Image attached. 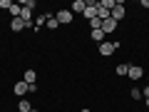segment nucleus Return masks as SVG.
I'll return each instance as SVG.
<instances>
[{
  "label": "nucleus",
  "instance_id": "nucleus-11",
  "mask_svg": "<svg viewBox=\"0 0 149 112\" xmlns=\"http://www.w3.org/2000/svg\"><path fill=\"white\" fill-rule=\"evenodd\" d=\"M87 8V0H74L72 3V13H85Z\"/></svg>",
  "mask_w": 149,
  "mask_h": 112
},
{
  "label": "nucleus",
  "instance_id": "nucleus-17",
  "mask_svg": "<svg viewBox=\"0 0 149 112\" xmlns=\"http://www.w3.org/2000/svg\"><path fill=\"white\" fill-rule=\"evenodd\" d=\"M100 8H104V10L112 13V8H114V0H100Z\"/></svg>",
  "mask_w": 149,
  "mask_h": 112
},
{
  "label": "nucleus",
  "instance_id": "nucleus-24",
  "mask_svg": "<svg viewBox=\"0 0 149 112\" xmlns=\"http://www.w3.org/2000/svg\"><path fill=\"white\" fill-rule=\"evenodd\" d=\"M30 112H37V110H35V107H32V110H30Z\"/></svg>",
  "mask_w": 149,
  "mask_h": 112
},
{
  "label": "nucleus",
  "instance_id": "nucleus-18",
  "mask_svg": "<svg viewBox=\"0 0 149 112\" xmlns=\"http://www.w3.org/2000/svg\"><path fill=\"white\" fill-rule=\"evenodd\" d=\"M47 27H50V30H57V27H60L57 18H52V15H50V18H47Z\"/></svg>",
  "mask_w": 149,
  "mask_h": 112
},
{
  "label": "nucleus",
  "instance_id": "nucleus-22",
  "mask_svg": "<svg viewBox=\"0 0 149 112\" xmlns=\"http://www.w3.org/2000/svg\"><path fill=\"white\" fill-rule=\"evenodd\" d=\"M144 107H149V97H144Z\"/></svg>",
  "mask_w": 149,
  "mask_h": 112
},
{
  "label": "nucleus",
  "instance_id": "nucleus-1",
  "mask_svg": "<svg viewBox=\"0 0 149 112\" xmlns=\"http://www.w3.org/2000/svg\"><path fill=\"white\" fill-rule=\"evenodd\" d=\"M119 50V43H112V40H104V43L100 45V55L102 57H109V55H114Z\"/></svg>",
  "mask_w": 149,
  "mask_h": 112
},
{
  "label": "nucleus",
  "instance_id": "nucleus-6",
  "mask_svg": "<svg viewBox=\"0 0 149 112\" xmlns=\"http://www.w3.org/2000/svg\"><path fill=\"white\" fill-rule=\"evenodd\" d=\"M117 25H119L117 20H112V18H107V20H102V32H104V35H112V32L117 30Z\"/></svg>",
  "mask_w": 149,
  "mask_h": 112
},
{
  "label": "nucleus",
  "instance_id": "nucleus-23",
  "mask_svg": "<svg viewBox=\"0 0 149 112\" xmlns=\"http://www.w3.org/2000/svg\"><path fill=\"white\" fill-rule=\"evenodd\" d=\"M80 112H90V110H87V107H82V110H80Z\"/></svg>",
  "mask_w": 149,
  "mask_h": 112
},
{
  "label": "nucleus",
  "instance_id": "nucleus-16",
  "mask_svg": "<svg viewBox=\"0 0 149 112\" xmlns=\"http://www.w3.org/2000/svg\"><path fill=\"white\" fill-rule=\"evenodd\" d=\"M129 95H132L134 102H137V100H144V95H142V90H139V87H132V92H129Z\"/></svg>",
  "mask_w": 149,
  "mask_h": 112
},
{
  "label": "nucleus",
  "instance_id": "nucleus-19",
  "mask_svg": "<svg viewBox=\"0 0 149 112\" xmlns=\"http://www.w3.org/2000/svg\"><path fill=\"white\" fill-rule=\"evenodd\" d=\"M13 8V0H0V10H10Z\"/></svg>",
  "mask_w": 149,
  "mask_h": 112
},
{
  "label": "nucleus",
  "instance_id": "nucleus-2",
  "mask_svg": "<svg viewBox=\"0 0 149 112\" xmlns=\"http://www.w3.org/2000/svg\"><path fill=\"white\" fill-rule=\"evenodd\" d=\"M97 10H100V0H87V8H85L82 15H85L87 20H95V18H97Z\"/></svg>",
  "mask_w": 149,
  "mask_h": 112
},
{
  "label": "nucleus",
  "instance_id": "nucleus-15",
  "mask_svg": "<svg viewBox=\"0 0 149 112\" xmlns=\"http://www.w3.org/2000/svg\"><path fill=\"white\" fill-rule=\"evenodd\" d=\"M20 10H22V5H20V3H13V8H10L8 13H10L13 18H20Z\"/></svg>",
  "mask_w": 149,
  "mask_h": 112
},
{
  "label": "nucleus",
  "instance_id": "nucleus-7",
  "mask_svg": "<svg viewBox=\"0 0 149 112\" xmlns=\"http://www.w3.org/2000/svg\"><path fill=\"white\" fill-rule=\"evenodd\" d=\"M13 92H15L17 97H25L27 92H30V85H27L25 80H20V82H15V87H13Z\"/></svg>",
  "mask_w": 149,
  "mask_h": 112
},
{
  "label": "nucleus",
  "instance_id": "nucleus-12",
  "mask_svg": "<svg viewBox=\"0 0 149 112\" xmlns=\"http://www.w3.org/2000/svg\"><path fill=\"white\" fill-rule=\"evenodd\" d=\"M127 72H129V65L127 62H122V65L114 67V75H119V77H127Z\"/></svg>",
  "mask_w": 149,
  "mask_h": 112
},
{
  "label": "nucleus",
  "instance_id": "nucleus-14",
  "mask_svg": "<svg viewBox=\"0 0 149 112\" xmlns=\"http://www.w3.org/2000/svg\"><path fill=\"white\" fill-rule=\"evenodd\" d=\"M47 18H50L47 13H40V15H37V20H35V25H37V27H42V25H47Z\"/></svg>",
  "mask_w": 149,
  "mask_h": 112
},
{
  "label": "nucleus",
  "instance_id": "nucleus-9",
  "mask_svg": "<svg viewBox=\"0 0 149 112\" xmlns=\"http://www.w3.org/2000/svg\"><path fill=\"white\" fill-rule=\"evenodd\" d=\"M22 80H25L27 85H35V82H37V72H35V70H25V75H22Z\"/></svg>",
  "mask_w": 149,
  "mask_h": 112
},
{
  "label": "nucleus",
  "instance_id": "nucleus-10",
  "mask_svg": "<svg viewBox=\"0 0 149 112\" xmlns=\"http://www.w3.org/2000/svg\"><path fill=\"white\" fill-rule=\"evenodd\" d=\"M90 37H92V40H95V43H104V32H102V27H97V30H92L90 32Z\"/></svg>",
  "mask_w": 149,
  "mask_h": 112
},
{
  "label": "nucleus",
  "instance_id": "nucleus-21",
  "mask_svg": "<svg viewBox=\"0 0 149 112\" xmlns=\"http://www.w3.org/2000/svg\"><path fill=\"white\" fill-rule=\"evenodd\" d=\"M142 8H149V0H142Z\"/></svg>",
  "mask_w": 149,
  "mask_h": 112
},
{
  "label": "nucleus",
  "instance_id": "nucleus-13",
  "mask_svg": "<svg viewBox=\"0 0 149 112\" xmlns=\"http://www.w3.org/2000/svg\"><path fill=\"white\" fill-rule=\"evenodd\" d=\"M32 110V105H30V100H25V97H22L20 102H17V112H30Z\"/></svg>",
  "mask_w": 149,
  "mask_h": 112
},
{
  "label": "nucleus",
  "instance_id": "nucleus-5",
  "mask_svg": "<svg viewBox=\"0 0 149 112\" xmlns=\"http://www.w3.org/2000/svg\"><path fill=\"white\" fill-rule=\"evenodd\" d=\"M127 77H129V80H134V82H137V80H142V77H144V67H139V65H129Z\"/></svg>",
  "mask_w": 149,
  "mask_h": 112
},
{
  "label": "nucleus",
  "instance_id": "nucleus-3",
  "mask_svg": "<svg viewBox=\"0 0 149 112\" xmlns=\"http://www.w3.org/2000/svg\"><path fill=\"white\" fill-rule=\"evenodd\" d=\"M124 15H127V10H124V3H114V8H112L109 18L119 22V20H124Z\"/></svg>",
  "mask_w": 149,
  "mask_h": 112
},
{
  "label": "nucleus",
  "instance_id": "nucleus-20",
  "mask_svg": "<svg viewBox=\"0 0 149 112\" xmlns=\"http://www.w3.org/2000/svg\"><path fill=\"white\" fill-rule=\"evenodd\" d=\"M142 95H144V97H149V85H147V87L142 90Z\"/></svg>",
  "mask_w": 149,
  "mask_h": 112
},
{
  "label": "nucleus",
  "instance_id": "nucleus-8",
  "mask_svg": "<svg viewBox=\"0 0 149 112\" xmlns=\"http://www.w3.org/2000/svg\"><path fill=\"white\" fill-rule=\"evenodd\" d=\"M25 20H22V18H13V20H10V30L13 32H22V30H25Z\"/></svg>",
  "mask_w": 149,
  "mask_h": 112
},
{
  "label": "nucleus",
  "instance_id": "nucleus-4",
  "mask_svg": "<svg viewBox=\"0 0 149 112\" xmlns=\"http://www.w3.org/2000/svg\"><path fill=\"white\" fill-rule=\"evenodd\" d=\"M57 22L60 25H70V22H72V10H67V8H62V10H57Z\"/></svg>",
  "mask_w": 149,
  "mask_h": 112
}]
</instances>
